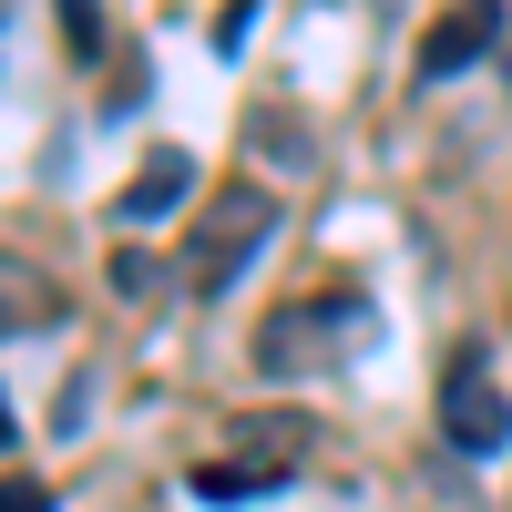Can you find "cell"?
<instances>
[{
  "label": "cell",
  "mask_w": 512,
  "mask_h": 512,
  "mask_svg": "<svg viewBox=\"0 0 512 512\" xmlns=\"http://www.w3.org/2000/svg\"><path fill=\"white\" fill-rule=\"evenodd\" d=\"M62 41H72V52H103V21H93V0H62Z\"/></svg>",
  "instance_id": "obj_8"
},
{
  "label": "cell",
  "mask_w": 512,
  "mask_h": 512,
  "mask_svg": "<svg viewBox=\"0 0 512 512\" xmlns=\"http://www.w3.org/2000/svg\"><path fill=\"white\" fill-rule=\"evenodd\" d=\"M359 308H349V297H328V308H287V318H267V328H256V369H267V379H287V369H318L308 349H318V328H349Z\"/></svg>",
  "instance_id": "obj_3"
},
{
  "label": "cell",
  "mask_w": 512,
  "mask_h": 512,
  "mask_svg": "<svg viewBox=\"0 0 512 512\" xmlns=\"http://www.w3.org/2000/svg\"><path fill=\"white\" fill-rule=\"evenodd\" d=\"M277 236V195L267 185H226V195H205V226L185 246V287L195 297H226L246 267H256V246Z\"/></svg>",
  "instance_id": "obj_1"
},
{
  "label": "cell",
  "mask_w": 512,
  "mask_h": 512,
  "mask_svg": "<svg viewBox=\"0 0 512 512\" xmlns=\"http://www.w3.org/2000/svg\"><path fill=\"white\" fill-rule=\"evenodd\" d=\"M277 482H287L277 461H195V502H256Z\"/></svg>",
  "instance_id": "obj_6"
},
{
  "label": "cell",
  "mask_w": 512,
  "mask_h": 512,
  "mask_svg": "<svg viewBox=\"0 0 512 512\" xmlns=\"http://www.w3.org/2000/svg\"><path fill=\"white\" fill-rule=\"evenodd\" d=\"M11 512H52V492H41L31 472H11Z\"/></svg>",
  "instance_id": "obj_10"
},
{
  "label": "cell",
  "mask_w": 512,
  "mask_h": 512,
  "mask_svg": "<svg viewBox=\"0 0 512 512\" xmlns=\"http://www.w3.org/2000/svg\"><path fill=\"white\" fill-rule=\"evenodd\" d=\"M185 195H195V154H175V144H154V154H144V175L123 185V216H134V226H154V216H175Z\"/></svg>",
  "instance_id": "obj_5"
},
{
  "label": "cell",
  "mask_w": 512,
  "mask_h": 512,
  "mask_svg": "<svg viewBox=\"0 0 512 512\" xmlns=\"http://www.w3.org/2000/svg\"><path fill=\"white\" fill-rule=\"evenodd\" d=\"M441 441H451L461 461H492V451L512 441V400L492 390L482 359H451V379H441Z\"/></svg>",
  "instance_id": "obj_2"
},
{
  "label": "cell",
  "mask_w": 512,
  "mask_h": 512,
  "mask_svg": "<svg viewBox=\"0 0 512 512\" xmlns=\"http://www.w3.org/2000/svg\"><path fill=\"white\" fill-rule=\"evenodd\" d=\"M103 277H113L123 308H134V297H154V256H144V246H113V267H103Z\"/></svg>",
  "instance_id": "obj_7"
},
{
  "label": "cell",
  "mask_w": 512,
  "mask_h": 512,
  "mask_svg": "<svg viewBox=\"0 0 512 512\" xmlns=\"http://www.w3.org/2000/svg\"><path fill=\"white\" fill-rule=\"evenodd\" d=\"M246 31H256V0H226V21H216V52H246Z\"/></svg>",
  "instance_id": "obj_9"
},
{
  "label": "cell",
  "mask_w": 512,
  "mask_h": 512,
  "mask_svg": "<svg viewBox=\"0 0 512 512\" xmlns=\"http://www.w3.org/2000/svg\"><path fill=\"white\" fill-rule=\"evenodd\" d=\"M492 31H502V21L482 11V0H461V11H451L431 41H420V82H451V72H472V62L492 52Z\"/></svg>",
  "instance_id": "obj_4"
}]
</instances>
